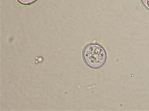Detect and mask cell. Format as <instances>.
I'll return each instance as SVG.
<instances>
[{
    "instance_id": "obj_2",
    "label": "cell",
    "mask_w": 149,
    "mask_h": 111,
    "mask_svg": "<svg viewBox=\"0 0 149 111\" xmlns=\"http://www.w3.org/2000/svg\"><path fill=\"white\" fill-rule=\"evenodd\" d=\"M18 3L23 5H30L37 1L38 0H17Z\"/></svg>"
},
{
    "instance_id": "obj_1",
    "label": "cell",
    "mask_w": 149,
    "mask_h": 111,
    "mask_svg": "<svg viewBox=\"0 0 149 111\" xmlns=\"http://www.w3.org/2000/svg\"><path fill=\"white\" fill-rule=\"evenodd\" d=\"M85 63L94 69L101 68L107 62V54L105 49L97 43H91L86 45L83 51Z\"/></svg>"
},
{
    "instance_id": "obj_3",
    "label": "cell",
    "mask_w": 149,
    "mask_h": 111,
    "mask_svg": "<svg viewBox=\"0 0 149 111\" xmlns=\"http://www.w3.org/2000/svg\"><path fill=\"white\" fill-rule=\"evenodd\" d=\"M140 1L145 8L149 10V0H140Z\"/></svg>"
}]
</instances>
